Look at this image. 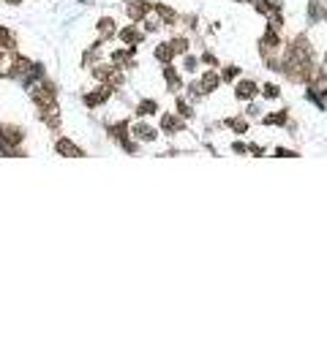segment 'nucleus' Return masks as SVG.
<instances>
[{
    "label": "nucleus",
    "instance_id": "ddd939ff",
    "mask_svg": "<svg viewBox=\"0 0 327 362\" xmlns=\"http://www.w3.org/2000/svg\"><path fill=\"white\" fill-rule=\"evenodd\" d=\"M158 112V106H156V101H142L137 106V115L139 117H148V115H156Z\"/></svg>",
    "mask_w": 327,
    "mask_h": 362
},
{
    "label": "nucleus",
    "instance_id": "4be33fe9",
    "mask_svg": "<svg viewBox=\"0 0 327 362\" xmlns=\"http://www.w3.org/2000/svg\"><path fill=\"white\" fill-rule=\"evenodd\" d=\"M202 63H205V65H216V57H213L210 52H205V55H202Z\"/></svg>",
    "mask_w": 327,
    "mask_h": 362
},
{
    "label": "nucleus",
    "instance_id": "4468645a",
    "mask_svg": "<svg viewBox=\"0 0 327 362\" xmlns=\"http://www.w3.org/2000/svg\"><path fill=\"white\" fill-rule=\"evenodd\" d=\"M286 117H289V112H273V115H268V117H265V123H268V125H284L286 123Z\"/></svg>",
    "mask_w": 327,
    "mask_h": 362
},
{
    "label": "nucleus",
    "instance_id": "0eeeda50",
    "mask_svg": "<svg viewBox=\"0 0 327 362\" xmlns=\"http://www.w3.org/2000/svg\"><path fill=\"white\" fill-rule=\"evenodd\" d=\"M55 150L60 153V156H69V158H77V156H82V150L71 142V139H57L55 142Z\"/></svg>",
    "mask_w": 327,
    "mask_h": 362
},
{
    "label": "nucleus",
    "instance_id": "a211bd4d",
    "mask_svg": "<svg viewBox=\"0 0 327 362\" xmlns=\"http://www.w3.org/2000/svg\"><path fill=\"white\" fill-rule=\"evenodd\" d=\"M240 74L237 65H226V68L221 71V82H235V77Z\"/></svg>",
    "mask_w": 327,
    "mask_h": 362
},
{
    "label": "nucleus",
    "instance_id": "f257e3e1",
    "mask_svg": "<svg viewBox=\"0 0 327 362\" xmlns=\"http://www.w3.org/2000/svg\"><path fill=\"white\" fill-rule=\"evenodd\" d=\"M259 93V85L253 79H240L235 85V98L237 101H253V96Z\"/></svg>",
    "mask_w": 327,
    "mask_h": 362
},
{
    "label": "nucleus",
    "instance_id": "1a4fd4ad",
    "mask_svg": "<svg viewBox=\"0 0 327 362\" xmlns=\"http://www.w3.org/2000/svg\"><path fill=\"white\" fill-rule=\"evenodd\" d=\"M177 55H175V49H172V44L166 41V44H158L156 46V60L158 63H164V65H169L172 60H175Z\"/></svg>",
    "mask_w": 327,
    "mask_h": 362
},
{
    "label": "nucleus",
    "instance_id": "423d86ee",
    "mask_svg": "<svg viewBox=\"0 0 327 362\" xmlns=\"http://www.w3.org/2000/svg\"><path fill=\"white\" fill-rule=\"evenodd\" d=\"M197 82H199V87H202V90H205V96H208V93H213V90H216L218 85H221V77H218L216 71H205L202 77L197 79Z\"/></svg>",
    "mask_w": 327,
    "mask_h": 362
},
{
    "label": "nucleus",
    "instance_id": "20e7f679",
    "mask_svg": "<svg viewBox=\"0 0 327 362\" xmlns=\"http://www.w3.org/2000/svg\"><path fill=\"white\" fill-rule=\"evenodd\" d=\"M148 11H150V6L145 3V0H131V3L125 6V14H128L131 22H142V19L148 17Z\"/></svg>",
    "mask_w": 327,
    "mask_h": 362
},
{
    "label": "nucleus",
    "instance_id": "aec40b11",
    "mask_svg": "<svg viewBox=\"0 0 327 362\" xmlns=\"http://www.w3.org/2000/svg\"><path fill=\"white\" fill-rule=\"evenodd\" d=\"M245 115H248V117H256V115H259V104H248V109H245Z\"/></svg>",
    "mask_w": 327,
    "mask_h": 362
},
{
    "label": "nucleus",
    "instance_id": "9d476101",
    "mask_svg": "<svg viewBox=\"0 0 327 362\" xmlns=\"http://www.w3.org/2000/svg\"><path fill=\"white\" fill-rule=\"evenodd\" d=\"M98 36H101V38H112V36H117V25H115V19H112V17L98 19Z\"/></svg>",
    "mask_w": 327,
    "mask_h": 362
},
{
    "label": "nucleus",
    "instance_id": "dca6fc26",
    "mask_svg": "<svg viewBox=\"0 0 327 362\" xmlns=\"http://www.w3.org/2000/svg\"><path fill=\"white\" fill-rule=\"evenodd\" d=\"M229 128L235 131V133H245V131H248V120H245V117H235V120H229Z\"/></svg>",
    "mask_w": 327,
    "mask_h": 362
},
{
    "label": "nucleus",
    "instance_id": "2eb2a0df",
    "mask_svg": "<svg viewBox=\"0 0 327 362\" xmlns=\"http://www.w3.org/2000/svg\"><path fill=\"white\" fill-rule=\"evenodd\" d=\"M177 115H180V117H191V115H193V109H191L188 98H183V96L177 98Z\"/></svg>",
    "mask_w": 327,
    "mask_h": 362
},
{
    "label": "nucleus",
    "instance_id": "9b49d317",
    "mask_svg": "<svg viewBox=\"0 0 327 362\" xmlns=\"http://www.w3.org/2000/svg\"><path fill=\"white\" fill-rule=\"evenodd\" d=\"M327 14H324V6L319 0H311L308 3V22H322Z\"/></svg>",
    "mask_w": 327,
    "mask_h": 362
},
{
    "label": "nucleus",
    "instance_id": "7ed1b4c3",
    "mask_svg": "<svg viewBox=\"0 0 327 362\" xmlns=\"http://www.w3.org/2000/svg\"><path fill=\"white\" fill-rule=\"evenodd\" d=\"M131 133H134L137 142H148V144H153L158 139V131L153 128V125H148V123H137L134 128H131Z\"/></svg>",
    "mask_w": 327,
    "mask_h": 362
},
{
    "label": "nucleus",
    "instance_id": "39448f33",
    "mask_svg": "<svg viewBox=\"0 0 327 362\" xmlns=\"http://www.w3.org/2000/svg\"><path fill=\"white\" fill-rule=\"evenodd\" d=\"M161 131L164 133H180L185 131V120L180 115H164L161 117Z\"/></svg>",
    "mask_w": 327,
    "mask_h": 362
},
{
    "label": "nucleus",
    "instance_id": "f3484780",
    "mask_svg": "<svg viewBox=\"0 0 327 362\" xmlns=\"http://www.w3.org/2000/svg\"><path fill=\"white\" fill-rule=\"evenodd\" d=\"M262 96H265V98H268V101H273V98H278V96H281V90H278V85H273V82H268V85H265V87H262Z\"/></svg>",
    "mask_w": 327,
    "mask_h": 362
},
{
    "label": "nucleus",
    "instance_id": "b1692460",
    "mask_svg": "<svg viewBox=\"0 0 327 362\" xmlns=\"http://www.w3.org/2000/svg\"><path fill=\"white\" fill-rule=\"evenodd\" d=\"M324 65H327V55H324Z\"/></svg>",
    "mask_w": 327,
    "mask_h": 362
},
{
    "label": "nucleus",
    "instance_id": "6ab92c4d",
    "mask_svg": "<svg viewBox=\"0 0 327 362\" xmlns=\"http://www.w3.org/2000/svg\"><path fill=\"white\" fill-rule=\"evenodd\" d=\"M197 65H199V60H197V57H193V55H185V60H183V71L193 74V71H197Z\"/></svg>",
    "mask_w": 327,
    "mask_h": 362
},
{
    "label": "nucleus",
    "instance_id": "412c9836",
    "mask_svg": "<svg viewBox=\"0 0 327 362\" xmlns=\"http://www.w3.org/2000/svg\"><path fill=\"white\" fill-rule=\"evenodd\" d=\"M232 150H235V153H248L251 147H245V142H235V144H232Z\"/></svg>",
    "mask_w": 327,
    "mask_h": 362
},
{
    "label": "nucleus",
    "instance_id": "f03ea898",
    "mask_svg": "<svg viewBox=\"0 0 327 362\" xmlns=\"http://www.w3.org/2000/svg\"><path fill=\"white\" fill-rule=\"evenodd\" d=\"M117 36H120V41H123L125 46H137V44L145 38V33L139 30L137 25H125V28L117 30Z\"/></svg>",
    "mask_w": 327,
    "mask_h": 362
},
{
    "label": "nucleus",
    "instance_id": "6e6552de",
    "mask_svg": "<svg viewBox=\"0 0 327 362\" xmlns=\"http://www.w3.org/2000/svg\"><path fill=\"white\" fill-rule=\"evenodd\" d=\"M164 79H166V87H169L172 93H177L180 87H183V82H180V74H177V68H172V63L164 65Z\"/></svg>",
    "mask_w": 327,
    "mask_h": 362
},
{
    "label": "nucleus",
    "instance_id": "5701e85b",
    "mask_svg": "<svg viewBox=\"0 0 327 362\" xmlns=\"http://www.w3.org/2000/svg\"><path fill=\"white\" fill-rule=\"evenodd\" d=\"M6 3H11V6H19V3H22V0H6Z\"/></svg>",
    "mask_w": 327,
    "mask_h": 362
},
{
    "label": "nucleus",
    "instance_id": "f8f14e48",
    "mask_svg": "<svg viewBox=\"0 0 327 362\" xmlns=\"http://www.w3.org/2000/svg\"><path fill=\"white\" fill-rule=\"evenodd\" d=\"M169 44H172V49H175V55H185V52H188V38L185 36H175Z\"/></svg>",
    "mask_w": 327,
    "mask_h": 362
}]
</instances>
